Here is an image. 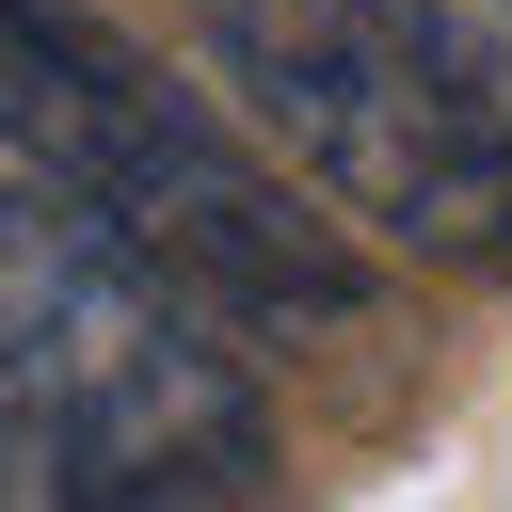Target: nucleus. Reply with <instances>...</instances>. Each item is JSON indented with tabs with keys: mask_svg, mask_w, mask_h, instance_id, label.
Returning <instances> with one entry per match:
<instances>
[{
	"mask_svg": "<svg viewBox=\"0 0 512 512\" xmlns=\"http://www.w3.org/2000/svg\"><path fill=\"white\" fill-rule=\"evenodd\" d=\"M272 400L240 320L128 224L0 160V512H176L256 496Z\"/></svg>",
	"mask_w": 512,
	"mask_h": 512,
	"instance_id": "1",
	"label": "nucleus"
},
{
	"mask_svg": "<svg viewBox=\"0 0 512 512\" xmlns=\"http://www.w3.org/2000/svg\"><path fill=\"white\" fill-rule=\"evenodd\" d=\"M0 160L48 176L64 208L128 224L160 272H192L240 336H352L368 256L352 224L256 144L240 96L160 80L96 0H0Z\"/></svg>",
	"mask_w": 512,
	"mask_h": 512,
	"instance_id": "2",
	"label": "nucleus"
},
{
	"mask_svg": "<svg viewBox=\"0 0 512 512\" xmlns=\"http://www.w3.org/2000/svg\"><path fill=\"white\" fill-rule=\"evenodd\" d=\"M208 80L384 256L512 288V48L448 0H208Z\"/></svg>",
	"mask_w": 512,
	"mask_h": 512,
	"instance_id": "3",
	"label": "nucleus"
},
{
	"mask_svg": "<svg viewBox=\"0 0 512 512\" xmlns=\"http://www.w3.org/2000/svg\"><path fill=\"white\" fill-rule=\"evenodd\" d=\"M496 16H512V0H496Z\"/></svg>",
	"mask_w": 512,
	"mask_h": 512,
	"instance_id": "4",
	"label": "nucleus"
}]
</instances>
